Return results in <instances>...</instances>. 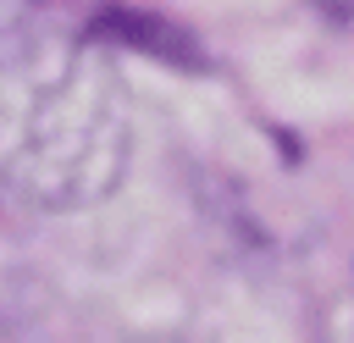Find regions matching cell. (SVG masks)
Instances as JSON below:
<instances>
[{"mask_svg":"<svg viewBox=\"0 0 354 343\" xmlns=\"http://www.w3.org/2000/svg\"><path fill=\"white\" fill-rule=\"evenodd\" d=\"M94 33H100V39L116 33V39L138 44V50H149V55H160V61H194L188 44H183V33H171L166 22H155V17H144V11H111Z\"/></svg>","mask_w":354,"mask_h":343,"instance_id":"7a4b0ae2","label":"cell"},{"mask_svg":"<svg viewBox=\"0 0 354 343\" xmlns=\"http://www.w3.org/2000/svg\"><path fill=\"white\" fill-rule=\"evenodd\" d=\"M321 6H326L337 22H348V28H354V0H321Z\"/></svg>","mask_w":354,"mask_h":343,"instance_id":"277c9868","label":"cell"},{"mask_svg":"<svg viewBox=\"0 0 354 343\" xmlns=\"http://www.w3.org/2000/svg\"><path fill=\"white\" fill-rule=\"evenodd\" d=\"M133 122L100 39L17 33L0 50V188L33 210H83L116 194Z\"/></svg>","mask_w":354,"mask_h":343,"instance_id":"6da1fadb","label":"cell"},{"mask_svg":"<svg viewBox=\"0 0 354 343\" xmlns=\"http://www.w3.org/2000/svg\"><path fill=\"white\" fill-rule=\"evenodd\" d=\"M33 22V0H0V50Z\"/></svg>","mask_w":354,"mask_h":343,"instance_id":"3957f363","label":"cell"}]
</instances>
